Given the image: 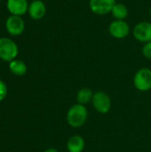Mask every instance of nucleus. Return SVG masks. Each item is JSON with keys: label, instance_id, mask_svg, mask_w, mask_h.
<instances>
[{"label": "nucleus", "instance_id": "obj_5", "mask_svg": "<svg viewBox=\"0 0 151 152\" xmlns=\"http://www.w3.org/2000/svg\"><path fill=\"white\" fill-rule=\"evenodd\" d=\"M5 28L12 36H20L25 30V22L21 16L10 15L5 20Z\"/></svg>", "mask_w": 151, "mask_h": 152}, {"label": "nucleus", "instance_id": "obj_3", "mask_svg": "<svg viewBox=\"0 0 151 152\" xmlns=\"http://www.w3.org/2000/svg\"><path fill=\"white\" fill-rule=\"evenodd\" d=\"M133 86L141 92H148L151 89V69L142 68L133 77Z\"/></svg>", "mask_w": 151, "mask_h": 152}, {"label": "nucleus", "instance_id": "obj_19", "mask_svg": "<svg viewBox=\"0 0 151 152\" xmlns=\"http://www.w3.org/2000/svg\"><path fill=\"white\" fill-rule=\"evenodd\" d=\"M0 2H1V0H0Z\"/></svg>", "mask_w": 151, "mask_h": 152}, {"label": "nucleus", "instance_id": "obj_18", "mask_svg": "<svg viewBox=\"0 0 151 152\" xmlns=\"http://www.w3.org/2000/svg\"><path fill=\"white\" fill-rule=\"evenodd\" d=\"M150 17H151V6H150Z\"/></svg>", "mask_w": 151, "mask_h": 152}, {"label": "nucleus", "instance_id": "obj_6", "mask_svg": "<svg viewBox=\"0 0 151 152\" xmlns=\"http://www.w3.org/2000/svg\"><path fill=\"white\" fill-rule=\"evenodd\" d=\"M109 32L111 37L117 39H122L129 35L130 26L125 20H114L109 26Z\"/></svg>", "mask_w": 151, "mask_h": 152}, {"label": "nucleus", "instance_id": "obj_13", "mask_svg": "<svg viewBox=\"0 0 151 152\" xmlns=\"http://www.w3.org/2000/svg\"><path fill=\"white\" fill-rule=\"evenodd\" d=\"M9 69H10V71L13 75L19 76V77L26 74L28 70L26 63L20 60H13L11 62H9Z\"/></svg>", "mask_w": 151, "mask_h": 152}, {"label": "nucleus", "instance_id": "obj_12", "mask_svg": "<svg viewBox=\"0 0 151 152\" xmlns=\"http://www.w3.org/2000/svg\"><path fill=\"white\" fill-rule=\"evenodd\" d=\"M110 13L112 14V16L115 20H125L129 14V11L125 4H121V3H116V4L113 6Z\"/></svg>", "mask_w": 151, "mask_h": 152}, {"label": "nucleus", "instance_id": "obj_15", "mask_svg": "<svg viewBox=\"0 0 151 152\" xmlns=\"http://www.w3.org/2000/svg\"><path fill=\"white\" fill-rule=\"evenodd\" d=\"M142 54L145 58L151 59V41L144 44L142 48Z\"/></svg>", "mask_w": 151, "mask_h": 152}, {"label": "nucleus", "instance_id": "obj_10", "mask_svg": "<svg viewBox=\"0 0 151 152\" xmlns=\"http://www.w3.org/2000/svg\"><path fill=\"white\" fill-rule=\"evenodd\" d=\"M28 12L31 19L38 20L45 15L46 6L42 0H34L29 4Z\"/></svg>", "mask_w": 151, "mask_h": 152}, {"label": "nucleus", "instance_id": "obj_8", "mask_svg": "<svg viewBox=\"0 0 151 152\" xmlns=\"http://www.w3.org/2000/svg\"><path fill=\"white\" fill-rule=\"evenodd\" d=\"M133 37L142 43L151 41V22L142 21L137 23L133 29Z\"/></svg>", "mask_w": 151, "mask_h": 152}, {"label": "nucleus", "instance_id": "obj_9", "mask_svg": "<svg viewBox=\"0 0 151 152\" xmlns=\"http://www.w3.org/2000/svg\"><path fill=\"white\" fill-rule=\"evenodd\" d=\"M28 3L27 0H7L6 7L11 15L22 16L28 10Z\"/></svg>", "mask_w": 151, "mask_h": 152}, {"label": "nucleus", "instance_id": "obj_1", "mask_svg": "<svg viewBox=\"0 0 151 152\" xmlns=\"http://www.w3.org/2000/svg\"><path fill=\"white\" fill-rule=\"evenodd\" d=\"M88 117V111L85 105L77 103L72 105L67 113V122L68 124L74 127L78 128L83 126Z\"/></svg>", "mask_w": 151, "mask_h": 152}, {"label": "nucleus", "instance_id": "obj_11", "mask_svg": "<svg viewBox=\"0 0 151 152\" xmlns=\"http://www.w3.org/2000/svg\"><path fill=\"white\" fill-rule=\"evenodd\" d=\"M85 146V140L80 135H73L67 142V150L69 152H82Z\"/></svg>", "mask_w": 151, "mask_h": 152}, {"label": "nucleus", "instance_id": "obj_14", "mask_svg": "<svg viewBox=\"0 0 151 152\" xmlns=\"http://www.w3.org/2000/svg\"><path fill=\"white\" fill-rule=\"evenodd\" d=\"M93 96V93L90 88L87 87L81 88L77 94V102L85 106V104L92 102Z\"/></svg>", "mask_w": 151, "mask_h": 152}, {"label": "nucleus", "instance_id": "obj_16", "mask_svg": "<svg viewBox=\"0 0 151 152\" xmlns=\"http://www.w3.org/2000/svg\"><path fill=\"white\" fill-rule=\"evenodd\" d=\"M7 94V87L4 81L0 79V102H2Z\"/></svg>", "mask_w": 151, "mask_h": 152}, {"label": "nucleus", "instance_id": "obj_4", "mask_svg": "<svg viewBox=\"0 0 151 152\" xmlns=\"http://www.w3.org/2000/svg\"><path fill=\"white\" fill-rule=\"evenodd\" d=\"M92 104L95 110L101 114H106L111 108V101L109 96L102 91H98L93 94Z\"/></svg>", "mask_w": 151, "mask_h": 152}, {"label": "nucleus", "instance_id": "obj_7", "mask_svg": "<svg viewBox=\"0 0 151 152\" xmlns=\"http://www.w3.org/2000/svg\"><path fill=\"white\" fill-rule=\"evenodd\" d=\"M116 0H90L89 7L92 12L96 15H106L111 12Z\"/></svg>", "mask_w": 151, "mask_h": 152}, {"label": "nucleus", "instance_id": "obj_17", "mask_svg": "<svg viewBox=\"0 0 151 152\" xmlns=\"http://www.w3.org/2000/svg\"><path fill=\"white\" fill-rule=\"evenodd\" d=\"M44 152H59L56 149H53V148H51V149H48L46 150Z\"/></svg>", "mask_w": 151, "mask_h": 152}, {"label": "nucleus", "instance_id": "obj_2", "mask_svg": "<svg viewBox=\"0 0 151 152\" xmlns=\"http://www.w3.org/2000/svg\"><path fill=\"white\" fill-rule=\"evenodd\" d=\"M19 53L18 45L9 37H0V59L11 62L15 60Z\"/></svg>", "mask_w": 151, "mask_h": 152}]
</instances>
